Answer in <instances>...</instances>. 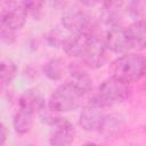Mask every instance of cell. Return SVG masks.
I'll use <instances>...</instances> for the list:
<instances>
[{"label": "cell", "instance_id": "6da1fadb", "mask_svg": "<svg viewBox=\"0 0 146 146\" xmlns=\"http://www.w3.org/2000/svg\"><path fill=\"white\" fill-rule=\"evenodd\" d=\"M130 94H131L130 83L121 81L112 75L111 78L105 79L98 86L97 90L90 97L89 103L104 108L124 102L130 96Z\"/></svg>", "mask_w": 146, "mask_h": 146}, {"label": "cell", "instance_id": "7a4b0ae2", "mask_svg": "<svg viewBox=\"0 0 146 146\" xmlns=\"http://www.w3.org/2000/svg\"><path fill=\"white\" fill-rule=\"evenodd\" d=\"M112 75L127 83L137 82L146 75V58L136 52H127L112 64Z\"/></svg>", "mask_w": 146, "mask_h": 146}, {"label": "cell", "instance_id": "3957f363", "mask_svg": "<svg viewBox=\"0 0 146 146\" xmlns=\"http://www.w3.org/2000/svg\"><path fill=\"white\" fill-rule=\"evenodd\" d=\"M82 94L74 87L71 81L58 86L51 94L48 105L58 113H68L75 111L81 103Z\"/></svg>", "mask_w": 146, "mask_h": 146}, {"label": "cell", "instance_id": "277c9868", "mask_svg": "<svg viewBox=\"0 0 146 146\" xmlns=\"http://www.w3.org/2000/svg\"><path fill=\"white\" fill-rule=\"evenodd\" d=\"M107 50L104 39L92 33L89 35L88 42L79 59L89 68H99L107 60Z\"/></svg>", "mask_w": 146, "mask_h": 146}, {"label": "cell", "instance_id": "5b68a950", "mask_svg": "<svg viewBox=\"0 0 146 146\" xmlns=\"http://www.w3.org/2000/svg\"><path fill=\"white\" fill-rule=\"evenodd\" d=\"M62 26L71 33H94L92 21L79 7H67L62 15Z\"/></svg>", "mask_w": 146, "mask_h": 146}, {"label": "cell", "instance_id": "8992f818", "mask_svg": "<svg viewBox=\"0 0 146 146\" xmlns=\"http://www.w3.org/2000/svg\"><path fill=\"white\" fill-rule=\"evenodd\" d=\"M105 44L108 50L115 54H127L130 49H132L127 29L122 27L120 24H112L107 29L104 36Z\"/></svg>", "mask_w": 146, "mask_h": 146}, {"label": "cell", "instance_id": "52a82bcc", "mask_svg": "<svg viewBox=\"0 0 146 146\" xmlns=\"http://www.w3.org/2000/svg\"><path fill=\"white\" fill-rule=\"evenodd\" d=\"M106 114L104 113L103 107L88 103L84 106L79 115V125L84 131H98L105 120Z\"/></svg>", "mask_w": 146, "mask_h": 146}, {"label": "cell", "instance_id": "ba28073f", "mask_svg": "<svg viewBox=\"0 0 146 146\" xmlns=\"http://www.w3.org/2000/svg\"><path fill=\"white\" fill-rule=\"evenodd\" d=\"M87 67L88 66L82 60L72 62L68 65V73L71 75L70 81L82 94V96L92 90V79L88 74Z\"/></svg>", "mask_w": 146, "mask_h": 146}, {"label": "cell", "instance_id": "9c48e42d", "mask_svg": "<svg viewBox=\"0 0 146 146\" xmlns=\"http://www.w3.org/2000/svg\"><path fill=\"white\" fill-rule=\"evenodd\" d=\"M27 14V10L22 3H10L9 7L1 13V25L14 31L21 30L26 23Z\"/></svg>", "mask_w": 146, "mask_h": 146}, {"label": "cell", "instance_id": "30bf717a", "mask_svg": "<svg viewBox=\"0 0 146 146\" xmlns=\"http://www.w3.org/2000/svg\"><path fill=\"white\" fill-rule=\"evenodd\" d=\"M54 132L49 138L50 145L54 146H66L70 145L75 138L74 124L67 119H62L58 124L54 127Z\"/></svg>", "mask_w": 146, "mask_h": 146}, {"label": "cell", "instance_id": "8fae6325", "mask_svg": "<svg viewBox=\"0 0 146 146\" xmlns=\"http://www.w3.org/2000/svg\"><path fill=\"white\" fill-rule=\"evenodd\" d=\"M18 105L19 108L26 110L35 114L46 105V99L40 89L29 88L19 96Z\"/></svg>", "mask_w": 146, "mask_h": 146}, {"label": "cell", "instance_id": "7c38bea8", "mask_svg": "<svg viewBox=\"0 0 146 146\" xmlns=\"http://www.w3.org/2000/svg\"><path fill=\"white\" fill-rule=\"evenodd\" d=\"M90 34L92 33H70L62 47L65 54L73 58H80Z\"/></svg>", "mask_w": 146, "mask_h": 146}, {"label": "cell", "instance_id": "4fadbf2b", "mask_svg": "<svg viewBox=\"0 0 146 146\" xmlns=\"http://www.w3.org/2000/svg\"><path fill=\"white\" fill-rule=\"evenodd\" d=\"M124 130V120L119 114H106L105 120L98 130L104 139H112L119 137Z\"/></svg>", "mask_w": 146, "mask_h": 146}, {"label": "cell", "instance_id": "5bb4252c", "mask_svg": "<svg viewBox=\"0 0 146 146\" xmlns=\"http://www.w3.org/2000/svg\"><path fill=\"white\" fill-rule=\"evenodd\" d=\"M127 32L132 49H146V19L135 21Z\"/></svg>", "mask_w": 146, "mask_h": 146}, {"label": "cell", "instance_id": "9a60e30c", "mask_svg": "<svg viewBox=\"0 0 146 146\" xmlns=\"http://www.w3.org/2000/svg\"><path fill=\"white\" fill-rule=\"evenodd\" d=\"M102 7L107 24H119L123 10V0H103Z\"/></svg>", "mask_w": 146, "mask_h": 146}, {"label": "cell", "instance_id": "2e32d148", "mask_svg": "<svg viewBox=\"0 0 146 146\" xmlns=\"http://www.w3.org/2000/svg\"><path fill=\"white\" fill-rule=\"evenodd\" d=\"M34 113L29 112L26 110L19 108L13 119V128L19 135H25L30 132L34 122Z\"/></svg>", "mask_w": 146, "mask_h": 146}, {"label": "cell", "instance_id": "e0dca14e", "mask_svg": "<svg viewBox=\"0 0 146 146\" xmlns=\"http://www.w3.org/2000/svg\"><path fill=\"white\" fill-rule=\"evenodd\" d=\"M42 72L44 76H47L49 80L59 81L65 73V62L63 60V58L59 57L51 58L43 65Z\"/></svg>", "mask_w": 146, "mask_h": 146}, {"label": "cell", "instance_id": "ac0fdd59", "mask_svg": "<svg viewBox=\"0 0 146 146\" xmlns=\"http://www.w3.org/2000/svg\"><path fill=\"white\" fill-rule=\"evenodd\" d=\"M38 115H39V120L46 124V125H49V127H55L56 124L59 123V121L63 119L60 113L54 111L48 104L44 105L39 112H38Z\"/></svg>", "mask_w": 146, "mask_h": 146}, {"label": "cell", "instance_id": "d6986e66", "mask_svg": "<svg viewBox=\"0 0 146 146\" xmlns=\"http://www.w3.org/2000/svg\"><path fill=\"white\" fill-rule=\"evenodd\" d=\"M17 72V66L13 60H2L0 66V76H1V84L2 87L8 86L13 79L15 78Z\"/></svg>", "mask_w": 146, "mask_h": 146}, {"label": "cell", "instance_id": "ffe728a7", "mask_svg": "<svg viewBox=\"0 0 146 146\" xmlns=\"http://www.w3.org/2000/svg\"><path fill=\"white\" fill-rule=\"evenodd\" d=\"M65 30L63 26L62 27H54L49 33H48V43L51 47H63L66 38L68 36V33H65Z\"/></svg>", "mask_w": 146, "mask_h": 146}, {"label": "cell", "instance_id": "44dd1931", "mask_svg": "<svg viewBox=\"0 0 146 146\" xmlns=\"http://www.w3.org/2000/svg\"><path fill=\"white\" fill-rule=\"evenodd\" d=\"M129 14L136 21L146 19V0H131L129 3Z\"/></svg>", "mask_w": 146, "mask_h": 146}, {"label": "cell", "instance_id": "7402d4cb", "mask_svg": "<svg viewBox=\"0 0 146 146\" xmlns=\"http://www.w3.org/2000/svg\"><path fill=\"white\" fill-rule=\"evenodd\" d=\"M47 0H22V5L24 6V8L27 10V13L35 15L36 13H39L42 7L44 6Z\"/></svg>", "mask_w": 146, "mask_h": 146}, {"label": "cell", "instance_id": "603a6c76", "mask_svg": "<svg viewBox=\"0 0 146 146\" xmlns=\"http://www.w3.org/2000/svg\"><path fill=\"white\" fill-rule=\"evenodd\" d=\"M0 36H1V41L3 43L11 44L16 40V31H14V30H11V29H9L7 26L1 25V27H0Z\"/></svg>", "mask_w": 146, "mask_h": 146}, {"label": "cell", "instance_id": "cb8c5ba5", "mask_svg": "<svg viewBox=\"0 0 146 146\" xmlns=\"http://www.w3.org/2000/svg\"><path fill=\"white\" fill-rule=\"evenodd\" d=\"M7 135H8V132H7V127H6L3 123H1V124H0V146H2V145L6 143Z\"/></svg>", "mask_w": 146, "mask_h": 146}, {"label": "cell", "instance_id": "d4e9b609", "mask_svg": "<svg viewBox=\"0 0 146 146\" xmlns=\"http://www.w3.org/2000/svg\"><path fill=\"white\" fill-rule=\"evenodd\" d=\"M84 7H89V8H92V7H96L98 5H102L103 0H79Z\"/></svg>", "mask_w": 146, "mask_h": 146}]
</instances>
